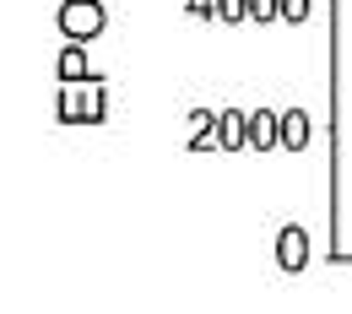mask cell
Instances as JSON below:
<instances>
[{"mask_svg":"<svg viewBox=\"0 0 352 314\" xmlns=\"http://www.w3.org/2000/svg\"><path fill=\"white\" fill-rule=\"evenodd\" d=\"M217 141L222 146H250V114H217Z\"/></svg>","mask_w":352,"mask_h":314,"instance_id":"obj_6","label":"cell"},{"mask_svg":"<svg viewBox=\"0 0 352 314\" xmlns=\"http://www.w3.org/2000/svg\"><path fill=\"white\" fill-rule=\"evenodd\" d=\"M103 114V82H92L87 98H60V120H98Z\"/></svg>","mask_w":352,"mask_h":314,"instance_id":"obj_4","label":"cell"},{"mask_svg":"<svg viewBox=\"0 0 352 314\" xmlns=\"http://www.w3.org/2000/svg\"><path fill=\"white\" fill-rule=\"evenodd\" d=\"M60 33L76 38V44L98 38V33H103V5H98V0H65V5H60Z\"/></svg>","mask_w":352,"mask_h":314,"instance_id":"obj_1","label":"cell"},{"mask_svg":"<svg viewBox=\"0 0 352 314\" xmlns=\"http://www.w3.org/2000/svg\"><path fill=\"white\" fill-rule=\"evenodd\" d=\"M276 266L282 271H304L309 266V233L298 223H287L276 233Z\"/></svg>","mask_w":352,"mask_h":314,"instance_id":"obj_2","label":"cell"},{"mask_svg":"<svg viewBox=\"0 0 352 314\" xmlns=\"http://www.w3.org/2000/svg\"><path fill=\"white\" fill-rule=\"evenodd\" d=\"M76 76H87V54L82 49H65L60 54V82H76Z\"/></svg>","mask_w":352,"mask_h":314,"instance_id":"obj_7","label":"cell"},{"mask_svg":"<svg viewBox=\"0 0 352 314\" xmlns=\"http://www.w3.org/2000/svg\"><path fill=\"white\" fill-rule=\"evenodd\" d=\"M282 146H287V152H304L309 146V114L304 109H287V114H282Z\"/></svg>","mask_w":352,"mask_h":314,"instance_id":"obj_5","label":"cell"},{"mask_svg":"<svg viewBox=\"0 0 352 314\" xmlns=\"http://www.w3.org/2000/svg\"><path fill=\"white\" fill-rule=\"evenodd\" d=\"M217 16L222 22H244L250 16V0H217Z\"/></svg>","mask_w":352,"mask_h":314,"instance_id":"obj_8","label":"cell"},{"mask_svg":"<svg viewBox=\"0 0 352 314\" xmlns=\"http://www.w3.org/2000/svg\"><path fill=\"white\" fill-rule=\"evenodd\" d=\"M250 146H261V152L282 146V120H276L271 109H255V114H250Z\"/></svg>","mask_w":352,"mask_h":314,"instance_id":"obj_3","label":"cell"},{"mask_svg":"<svg viewBox=\"0 0 352 314\" xmlns=\"http://www.w3.org/2000/svg\"><path fill=\"white\" fill-rule=\"evenodd\" d=\"M250 16L255 22H276L282 16V0H250Z\"/></svg>","mask_w":352,"mask_h":314,"instance_id":"obj_9","label":"cell"},{"mask_svg":"<svg viewBox=\"0 0 352 314\" xmlns=\"http://www.w3.org/2000/svg\"><path fill=\"white\" fill-rule=\"evenodd\" d=\"M184 11H190V16H217V0H190Z\"/></svg>","mask_w":352,"mask_h":314,"instance_id":"obj_11","label":"cell"},{"mask_svg":"<svg viewBox=\"0 0 352 314\" xmlns=\"http://www.w3.org/2000/svg\"><path fill=\"white\" fill-rule=\"evenodd\" d=\"M282 16H287V22H304V16H309V0H282Z\"/></svg>","mask_w":352,"mask_h":314,"instance_id":"obj_10","label":"cell"}]
</instances>
